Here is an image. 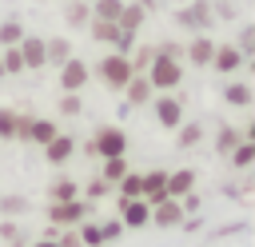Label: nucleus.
I'll use <instances>...</instances> for the list:
<instances>
[{"label":"nucleus","instance_id":"obj_1","mask_svg":"<svg viewBox=\"0 0 255 247\" xmlns=\"http://www.w3.org/2000/svg\"><path fill=\"white\" fill-rule=\"evenodd\" d=\"M155 80L171 84V80H175V68H171V64H159V68H155Z\"/></svg>","mask_w":255,"mask_h":247},{"label":"nucleus","instance_id":"obj_2","mask_svg":"<svg viewBox=\"0 0 255 247\" xmlns=\"http://www.w3.org/2000/svg\"><path fill=\"white\" fill-rule=\"evenodd\" d=\"M235 64H239L235 52H219V68H235Z\"/></svg>","mask_w":255,"mask_h":247},{"label":"nucleus","instance_id":"obj_3","mask_svg":"<svg viewBox=\"0 0 255 247\" xmlns=\"http://www.w3.org/2000/svg\"><path fill=\"white\" fill-rule=\"evenodd\" d=\"M108 76H112V80H124V76H128V68L116 60V64H108Z\"/></svg>","mask_w":255,"mask_h":247},{"label":"nucleus","instance_id":"obj_4","mask_svg":"<svg viewBox=\"0 0 255 247\" xmlns=\"http://www.w3.org/2000/svg\"><path fill=\"white\" fill-rule=\"evenodd\" d=\"M68 147H72L68 139H60V143H52V159H64V155H68Z\"/></svg>","mask_w":255,"mask_h":247},{"label":"nucleus","instance_id":"obj_5","mask_svg":"<svg viewBox=\"0 0 255 247\" xmlns=\"http://www.w3.org/2000/svg\"><path fill=\"white\" fill-rule=\"evenodd\" d=\"M40 56H44L40 44H28V64H40Z\"/></svg>","mask_w":255,"mask_h":247},{"label":"nucleus","instance_id":"obj_6","mask_svg":"<svg viewBox=\"0 0 255 247\" xmlns=\"http://www.w3.org/2000/svg\"><path fill=\"white\" fill-rule=\"evenodd\" d=\"M104 151H120V135H104Z\"/></svg>","mask_w":255,"mask_h":247},{"label":"nucleus","instance_id":"obj_7","mask_svg":"<svg viewBox=\"0 0 255 247\" xmlns=\"http://www.w3.org/2000/svg\"><path fill=\"white\" fill-rule=\"evenodd\" d=\"M128 223H143V207H128Z\"/></svg>","mask_w":255,"mask_h":247},{"label":"nucleus","instance_id":"obj_8","mask_svg":"<svg viewBox=\"0 0 255 247\" xmlns=\"http://www.w3.org/2000/svg\"><path fill=\"white\" fill-rule=\"evenodd\" d=\"M187 183H191V175H175V179H171V187H175V191H183Z\"/></svg>","mask_w":255,"mask_h":247},{"label":"nucleus","instance_id":"obj_9","mask_svg":"<svg viewBox=\"0 0 255 247\" xmlns=\"http://www.w3.org/2000/svg\"><path fill=\"white\" fill-rule=\"evenodd\" d=\"M0 131H12V116H0Z\"/></svg>","mask_w":255,"mask_h":247}]
</instances>
